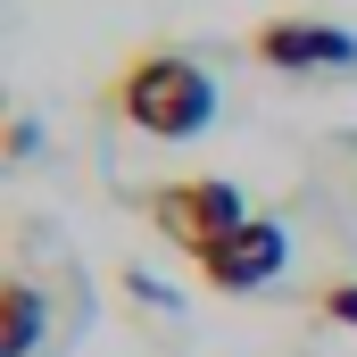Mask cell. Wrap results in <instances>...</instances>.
Segmentation results:
<instances>
[{
  "label": "cell",
  "instance_id": "obj_1",
  "mask_svg": "<svg viewBox=\"0 0 357 357\" xmlns=\"http://www.w3.org/2000/svg\"><path fill=\"white\" fill-rule=\"evenodd\" d=\"M108 108L150 142H199L216 125V75L183 50H133L108 75Z\"/></svg>",
  "mask_w": 357,
  "mask_h": 357
},
{
  "label": "cell",
  "instance_id": "obj_2",
  "mask_svg": "<svg viewBox=\"0 0 357 357\" xmlns=\"http://www.w3.org/2000/svg\"><path fill=\"white\" fill-rule=\"evenodd\" d=\"M142 216H150V233H158L167 250H183V258L199 266L233 225H250V199L225 175H183V183H158V191L142 199Z\"/></svg>",
  "mask_w": 357,
  "mask_h": 357
},
{
  "label": "cell",
  "instance_id": "obj_3",
  "mask_svg": "<svg viewBox=\"0 0 357 357\" xmlns=\"http://www.w3.org/2000/svg\"><path fill=\"white\" fill-rule=\"evenodd\" d=\"M250 59L266 75H341V67H357V33L333 17H266L250 33Z\"/></svg>",
  "mask_w": 357,
  "mask_h": 357
},
{
  "label": "cell",
  "instance_id": "obj_4",
  "mask_svg": "<svg viewBox=\"0 0 357 357\" xmlns=\"http://www.w3.org/2000/svg\"><path fill=\"white\" fill-rule=\"evenodd\" d=\"M291 258V233L274 225V216H250V225H233L208 258H199V282L208 291H225V299H250V291H266L274 274Z\"/></svg>",
  "mask_w": 357,
  "mask_h": 357
},
{
  "label": "cell",
  "instance_id": "obj_5",
  "mask_svg": "<svg viewBox=\"0 0 357 357\" xmlns=\"http://www.w3.org/2000/svg\"><path fill=\"white\" fill-rule=\"evenodd\" d=\"M50 341H59L50 291H42L25 266H8L0 274V357H50Z\"/></svg>",
  "mask_w": 357,
  "mask_h": 357
},
{
  "label": "cell",
  "instance_id": "obj_6",
  "mask_svg": "<svg viewBox=\"0 0 357 357\" xmlns=\"http://www.w3.org/2000/svg\"><path fill=\"white\" fill-rule=\"evenodd\" d=\"M307 199L333 208L357 233V133H324V142L307 150Z\"/></svg>",
  "mask_w": 357,
  "mask_h": 357
},
{
  "label": "cell",
  "instance_id": "obj_7",
  "mask_svg": "<svg viewBox=\"0 0 357 357\" xmlns=\"http://www.w3.org/2000/svg\"><path fill=\"white\" fill-rule=\"evenodd\" d=\"M307 316H316V324L357 333V274H349V282H316V291H307Z\"/></svg>",
  "mask_w": 357,
  "mask_h": 357
},
{
  "label": "cell",
  "instance_id": "obj_8",
  "mask_svg": "<svg viewBox=\"0 0 357 357\" xmlns=\"http://www.w3.org/2000/svg\"><path fill=\"white\" fill-rule=\"evenodd\" d=\"M33 142H42V125H33V116H8V167H25Z\"/></svg>",
  "mask_w": 357,
  "mask_h": 357
}]
</instances>
